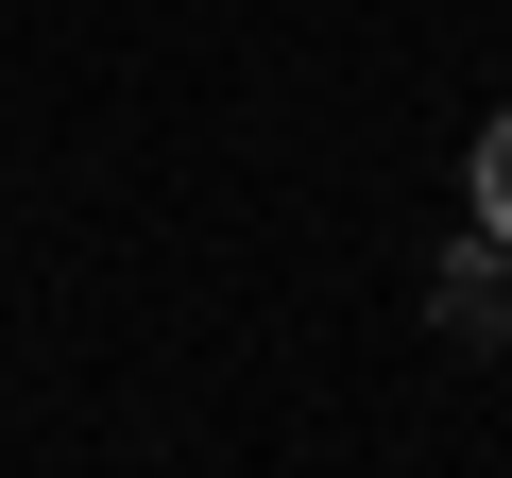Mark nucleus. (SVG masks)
Masks as SVG:
<instances>
[{"label": "nucleus", "instance_id": "nucleus-1", "mask_svg": "<svg viewBox=\"0 0 512 478\" xmlns=\"http://www.w3.org/2000/svg\"><path fill=\"white\" fill-rule=\"evenodd\" d=\"M427 325H444V342H495V325H512V239H478V257H444Z\"/></svg>", "mask_w": 512, "mask_h": 478}, {"label": "nucleus", "instance_id": "nucleus-2", "mask_svg": "<svg viewBox=\"0 0 512 478\" xmlns=\"http://www.w3.org/2000/svg\"><path fill=\"white\" fill-rule=\"evenodd\" d=\"M478 239H512V103L478 120Z\"/></svg>", "mask_w": 512, "mask_h": 478}]
</instances>
